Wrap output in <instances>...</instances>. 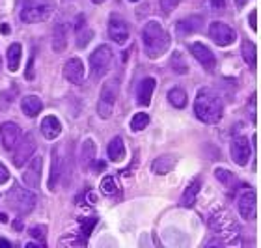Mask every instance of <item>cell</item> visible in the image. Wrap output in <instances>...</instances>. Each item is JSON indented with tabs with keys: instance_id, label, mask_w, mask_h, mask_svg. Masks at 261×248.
<instances>
[{
	"instance_id": "4dcf8cb0",
	"label": "cell",
	"mask_w": 261,
	"mask_h": 248,
	"mask_svg": "<svg viewBox=\"0 0 261 248\" xmlns=\"http://www.w3.org/2000/svg\"><path fill=\"white\" fill-rule=\"evenodd\" d=\"M170 65H172V71L177 73V75H187V73H189V65H187V62L183 60L181 53H174V56L170 60Z\"/></svg>"
},
{
	"instance_id": "ffe728a7",
	"label": "cell",
	"mask_w": 261,
	"mask_h": 248,
	"mask_svg": "<svg viewBox=\"0 0 261 248\" xmlns=\"http://www.w3.org/2000/svg\"><path fill=\"white\" fill-rule=\"evenodd\" d=\"M41 133L47 140H55L58 138L62 133V123L60 119L56 118V116H47V118L41 121Z\"/></svg>"
},
{
	"instance_id": "4fadbf2b",
	"label": "cell",
	"mask_w": 261,
	"mask_h": 248,
	"mask_svg": "<svg viewBox=\"0 0 261 248\" xmlns=\"http://www.w3.org/2000/svg\"><path fill=\"white\" fill-rule=\"evenodd\" d=\"M191 53H192V56H194V58L200 62V65L207 71V73H213V71H215L217 60H215V54H213V51L209 49L207 45H203V43H192L191 45Z\"/></svg>"
},
{
	"instance_id": "d590c367",
	"label": "cell",
	"mask_w": 261,
	"mask_h": 248,
	"mask_svg": "<svg viewBox=\"0 0 261 248\" xmlns=\"http://www.w3.org/2000/svg\"><path fill=\"white\" fill-rule=\"evenodd\" d=\"M30 237H32V239H38L39 244H43V246H45L47 228H45V226H34V228H30Z\"/></svg>"
},
{
	"instance_id": "603a6c76",
	"label": "cell",
	"mask_w": 261,
	"mask_h": 248,
	"mask_svg": "<svg viewBox=\"0 0 261 248\" xmlns=\"http://www.w3.org/2000/svg\"><path fill=\"white\" fill-rule=\"evenodd\" d=\"M200 189H201V179L200 178L192 179L191 185L187 187V190L183 192V196H181V205H183V207H192Z\"/></svg>"
},
{
	"instance_id": "7402d4cb",
	"label": "cell",
	"mask_w": 261,
	"mask_h": 248,
	"mask_svg": "<svg viewBox=\"0 0 261 248\" xmlns=\"http://www.w3.org/2000/svg\"><path fill=\"white\" fill-rule=\"evenodd\" d=\"M175 168V157L174 155H163L157 157L151 164L153 173H159V176H164V173H170Z\"/></svg>"
},
{
	"instance_id": "6da1fadb",
	"label": "cell",
	"mask_w": 261,
	"mask_h": 248,
	"mask_svg": "<svg viewBox=\"0 0 261 248\" xmlns=\"http://www.w3.org/2000/svg\"><path fill=\"white\" fill-rule=\"evenodd\" d=\"M224 107L222 99L211 88H201L194 101V114L196 118L203 123H218L222 118Z\"/></svg>"
},
{
	"instance_id": "1f68e13d",
	"label": "cell",
	"mask_w": 261,
	"mask_h": 248,
	"mask_svg": "<svg viewBox=\"0 0 261 248\" xmlns=\"http://www.w3.org/2000/svg\"><path fill=\"white\" fill-rule=\"evenodd\" d=\"M149 125V114L146 112H138L133 116V119H130V129L133 131H144Z\"/></svg>"
},
{
	"instance_id": "5bb4252c",
	"label": "cell",
	"mask_w": 261,
	"mask_h": 248,
	"mask_svg": "<svg viewBox=\"0 0 261 248\" xmlns=\"http://www.w3.org/2000/svg\"><path fill=\"white\" fill-rule=\"evenodd\" d=\"M257 200H256V192L254 190H246L245 194L239 198V215L245 218V220H254L256 218V207H257Z\"/></svg>"
},
{
	"instance_id": "d4e9b609",
	"label": "cell",
	"mask_w": 261,
	"mask_h": 248,
	"mask_svg": "<svg viewBox=\"0 0 261 248\" xmlns=\"http://www.w3.org/2000/svg\"><path fill=\"white\" fill-rule=\"evenodd\" d=\"M241 54H243V58H245L246 65L250 67V69H256L257 65V51H256V45L252 43V41H243L241 45Z\"/></svg>"
},
{
	"instance_id": "b9f144b4",
	"label": "cell",
	"mask_w": 261,
	"mask_h": 248,
	"mask_svg": "<svg viewBox=\"0 0 261 248\" xmlns=\"http://www.w3.org/2000/svg\"><path fill=\"white\" fill-rule=\"evenodd\" d=\"M0 246H2V248H11V243H10V241H6V239L0 237Z\"/></svg>"
},
{
	"instance_id": "ba28073f",
	"label": "cell",
	"mask_w": 261,
	"mask_h": 248,
	"mask_svg": "<svg viewBox=\"0 0 261 248\" xmlns=\"http://www.w3.org/2000/svg\"><path fill=\"white\" fill-rule=\"evenodd\" d=\"M209 38L218 45V47H229L237 39V34L229 24L222 21H213L209 24Z\"/></svg>"
},
{
	"instance_id": "4316f807",
	"label": "cell",
	"mask_w": 261,
	"mask_h": 248,
	"mask_svg": "<svg viewBox=\"0 0 261 248\" xmlns=\"http://www.w3.org/2000/svg\"><path fill=\"white\" fill-rule=\"evenodd\" d=\"M21 54H22V47L19 43H11L8 47V69L11 73H15L21 65Z\"/></svg>"
},
{
	"instance_id": "44dd1931",
	"label": "cell",
	"mask_w": 261,
	"mask_h": 248,
	"mask_svg": "<svg viewBox=\"0 0 261 248\" xmlns=\"http://www.w3.org/2000/svg\"><path fill=\"white\" fill-rule=\"evenodd\" d=\"M107 153H109V159L112 162H121V161H123V159H125V155H127L123 138H121V136H114V138L110 140Z\"/></svg>"
},
{
	"instance_id": "e0dca14e",
	"label": "cell",
	"mask_w": 261,
	"mask_h": 248,
	"mask_svg": "<svg viewBox=\"0 0 261 248\" xmlns=\"http://www.w3.org/2000/svg\"><path fill=\"white\" fill-rule=\"evenodd\" d=\"M153 90H155V79H151V77L142 79L138 88H136V103L142 105V107H147L151 103Z\"/></svg>"
},
{
	"instance_id": "3957f363",
	"label": "cell",
	"mask_w": 261,
	"mask_h": 248,
	"mask_svg": "<svg viewBox=\"0 0 261 248\" xmlns=\"http://www.w3.org/2000/svg\"><path fill=\"white\" fill-rule=\"evenodd\" d=\"M209 226H211L213 232L220 237V241L226 244L237 243V239H239V235H241L239 222L235 220L233 215H231L228 209H224V207L217 209L209 216Z\"/></svg>"
},
{
	"instance_id": "f6af8a7d",
	"label": "cell",
	"mask_w": 261,
	"mask_h": 248,
	"mask_svg": "<svg viewBox=\"0 0 261 248\" xmlns=\"http://www.w3.org/2000/svg\"><path fill=\"white\" fill-rule=\"evenodd\" d=\"M92 2H93V4H103L105 0H92Z\"/></svg>"
},
{
	"instance_id": "5b68a950",
	"label": "cell",
	"mask_w": 261,
	"mask_h": 248,
	"mask_svg": "<svg viewBox=\"0 0 261 248\" xmlns=\"http://www.w3.org/2000/svg\"><path fill=\"white\" fill-rule=\"evenodd\" d=\"M6 200H8V205L15 211L17 215H27V213H30L34 209V205H36L34 192L22 189L19 183H13L11 190H8V194H6Z\"/></svg>"
},
{
	"instance_id": "74e56055",
	"label": "cell",
	"mask_w": 261,
	"mask_h": 248,
	"mask_svg": "<svg viewBox=\"0 0 261 248\" xmlns=\"http://www.w3.org/2000/svg\"><path fill=\"white\" fill-rule=\"evenodd\" d=\"M34 58H36V56H30V60H28V65H27V73H24V77H27L28 81H32L34 79Z\"/></svg>"
},
{
	"instance_id": "e575fe53",
	"label": "cell",
	"mask_w": 261,
	"mask_h": 248,
	"mask_svg": "<svg viewBox=\"0 0 261 248\" xmlns=\"http://www.w3.org/2000/svg\"><path fill=\"white\" fill-rule=\"evenodd\" d=\"M215 178L222 185H226V187H231V185L235 183V176L229 172V170H226V168H217V170H215Z\"/></svg>"
},
{
	"instance_id": "ab89813d",
	"label": "cell",
	"mask_w": 261,
	"mask_h": 248,
	"mask_svg": "<svg viewBox=\"0 0 261 248\" xmlns=\"http://www.w3.org/2000/svg\"><path fill=\"white\" fill-rule=\"evenodd\" d=\"M8 179H10V172H8V168L0 162V185L8 183Z\"/></svg>"
},
{
	"instance_id": "7bdbcfd3",
	"label": "cell",
	"mask_w": 261,
	"mask_h": 248,
	"mask_svg": "<svg viewBox=\"0 0 261 248\" xmlns=\"http://www.w3.org/2000/svg\"><path fill=\"white\" fill-rule=\"evenodd\" d=\"M246 2H248V0H235V6H237V8H243Z\"/></svg>"
},
{
	"instance_id": "cb8c5ba5",
	"label": "cell",
	"mask_w": 261,
	"mask_h": 248,
	"mask_svg": "<svg viewBox=\"0 0 261 248\" xmlns=\"http://www.w3.org/2000/svg\"><path fill=\"white\" fill-rule=\"evenodd\" d=\"M21 107H22V112L27 114V116H30V118H34V116H38L41 112L43 103H41V99L38 95H27V97L22 99Z\"/></svg>"
},
{
	"instance_id": "30bf717a",
	"label": "cell",
	"mask_w": 261,
	"mask_h": 248,
	"mask_svg": "<svg viewBox=\"0 0 261 248\" xmlns=\"http://www.w3.org/2000/svg\"><path fill=\"white\" fill-rule=\"evenodd\" d=\"M41 170H43V159L41 157H32L24 173H22V183L27 185L28 189L38 190L39 185H41Z\"/></svg>"
},
{
	"instance_id": "7a4b0ae2",
	"label": "cell",
	"mask_w": 261,
	"mask_h": 248,
	"mask_svg": "<svg viewBox=\"0 0 261 248\" xmlns=\"http://www.w3.org/2000/svg\"><path fill=\"white\" fill-rule=\"evenodd\" d=\"M142 41H144V49L146 54L151 60L163 56L170 47V36L163 28V24L157 21L146 22V27L142 30Z\"/></svg>"
},
{
	"instance_id": "bcb514c9",
	"label": "cell",
	"mask_w": 261,
	"mask_h": 248,
	"mask_svg": "<svg viewBox=\"0 0 261 248\" xmlns=\"http://www.w3.org/2000/svg\"><path fill=\"white\" fill-rule=\"evenodd\" d=\"M130 2H136V0H130Z\"/></svg>"
},
{
	"instance_id": "d6a6232c",
	"label": "cell",
	"mask_w": 261,
	"mask_h": 248,
	"mask_svg": "<svg viewBox=\"0 0 261 248\" xmlns=\"http://www.w3.org/2000/svg\"><path fill=\"white\" fill-rule=\"evenodd\" d=\"M95 224H97V218H95V216L82 218V220H81V239L84 241V243L90 239V235H92V230L95 228Z\"/></svg>"
},
{
	"instance_id": "484cf974",
	"label": "cell",
	"mask_w": 261,
	"mask_h": 248,
	"mask_svg": "<svg viewBox=\"0 0 261 248\" xmlns=\"http://www.w3.org/2000/svg\"><path fill=\"white\" fill-rule=\"evenodd\" d=\"M62 172V159L58 150H53V166H50V178H49V190H56V183L60 179Z\"/></svg>"
},
{
	"instance_id": "8992f818",
	"label": "cell",
	"mask_w": 261,
	"mask_h": 248,
	"mask_svg": "<svg viewBox=\"0 0 261 248\" xmlns=\"http://www.w3.org/2000/svg\"><path fill=\"white\" fill-rule=\"evenodd\" d=\"M118 93H120V81L118 79H109L101 88V95H99V116L103 119H109L112 116L114 105L118 101Z\"/></svg>"
},
{
	"instance_id": "277c9868",
	"label": "cell",
	"mask_w": 261,
	"mask_h": 248,
	"mask_svg": "<svg viewBox=\"0 0 261 248\" xmlns=\"http://www.w3.org/2000/svg\"><path fill=\"white\" fill-rule=\"evenodd\" d=\"M56 8V0H24L21 10L22 22H41L47 21Z\"/></svg>"
},
{
	"instance_id": "ac0fdd59",
	"label": "cell",
	"mask_w": 261,
	"mask_h": 248,
	"mask_svg": "<svg viewBox=\"0 0 261 248\" xmlns=\"http://www.w3.org/2000/svg\"><path fill=\"white\" fill-rule=\"evenodd\" d=\"M67 39H69V27H67V22H56L55 28H53V49L56 53H62L67 47Z\"/></svg>"
},
{
	"instance_id": "f1b7e54d",
	"label": "cell",
	"mask_w": 261,
	"mask_h": 248,
	"mask_svg": "<svg viewBox=\"0 0 261 248\" xmlns=\"http://www.w3.org/2000/svg\"><path fill=\"white\" fill-rule=\"evenodd\" d=\"M200 17H189V19H183V21L177 22V30L181 34H192L196 30H200Z\"/></svg>"
},
{
	"instance_id": "d6986e66",
	"label": "cell",
	"mask_w": 261,
	"mask_h": 248,
	"mask_svg": "<svg viewBox=\"0 0 261 248\" xmlns=\"http://www.w3.org/2000/svg\"><path fill=\"white\" fill-rule=\"evenodd\" d=\"M75 30H76V47H79V49H84V47H86L93 38V30L86 27V22H84V15H79L76 24H75Z\"/></svg>"
},
{
	"instance_id": "8d00e7d4",
	"label": "cell",
	"mask_w": 261,
	"mask_h": 248,
	"mask_svg": "<svg viewBox=\"0 0 261 248\" xmlns=\"http://www.w3.org/2000/svg\"><path fill=\"white\" fill-rule=\"evenodd\" d=\"M177 4H179V0H161V10L168 15V13H172L177 8Z\"/></svg>"
},
{
	"instance_id": "f546056e",
	"label": "cell",
	"mask_w": 261,
	"mask_h": 248,
	"mask_svg": "<svg viewBox=\"0 0 261 248\" xmlns=\"http://www.w3.org/2000/svg\"><path fill=\"white\" fill-rule=\"evenodd\" d=\"M81 159L84 166H92V162L95 161V144H93V140H86L82 144Z\"/></svg>"
},
{
	"instance_id": "60d3db41",
	"label": "cell",
	"mask_w": 261,
	"mask_h": 248,
	"mask_svg": "<svg viewBox=\"0 0 261 248\" xmlns=\"http://www.w3.org/2000/svg\"><path fill=\"white\" fill-rule=\"evenodd\" d=\"M248 22H250L252 30H257V10H254L250 13V19H248Z\"/></svg>"
},
{
	"instance_id": "83f0119b",
	"label": "cell",
	"mask_w": 261,
	"mask_h": 248,
	"mask_svg": "<svg viewBox=\"0 0 261 248\" xmlns=\"http://www.w3.org/2000/svg\"><path fill=\"white\" fill-rule=\"evenodd\" d=\"M187 93L185 90H181V88H172L168 92V101L172 107L175 108H185L187 107Z\"/></svg>"
},
{
	"instance_id": "9a60e30c",
	"label": "cell",
	"mask_w": 261,
	"mask_h": 248,
	"mask_svg": "<svg viewBox=\"0 0 261 248\" xmlns=\"http://www.w3.org/2000/svg\"><path fill=\"white\" fill-rule=\"evenodd\" d=\"M0 135H2V144L8 151H11L15 147V144L21 138V127L15 121H6L0 127Z\"/></svg>"
},
{
	"instance_id": "2e32d148",
	"label": "cell",
	"mask_w": 261,
	"mask_h": 248,
	"mask_svg": "<svg viewBox=\"0 0 261 248\" xmlns=\"http://www.w3.org/2000/svg\"><path fill=\"white\" fill-rule=\"evenodd\" d=\"M64 77L71 84H82L84 81V65L79 58H71L64 65Z\"/></svg>"
},
{
	"instance_id": "9c48e42d",
	"label": "cell",
	"mask_w": 261,
	"mask_h": 248,
	"mask_svg": "<svg viewBox=\"0 0 261 248\" xmlns=\"http://www.w3.org/2000/svg\"><path fill=\"white\" fill-rule=\"evenodd\" d=\"M15 153H13V164L17 168H22L27 164V161H30L34 155V151H36V140H34V136L30 133L19 138V142L15 144Z\"/></svg>"
},
{
	"instance_id": "836d02e7",
	"label": "cell",
	"mask_w": 261,
	"mask_h": 248,
	"mask_svg": "<svg viewBox=\"0 0 261 248\" xmlns=\"http://www.w3.org/2000/svg\"><path fill=\"white\" fill-rule=\"evenodd\" d=\"M101 192L107 196H114L116 192H118V183H116L114 176H107V178H103V181H101Z\"/></svg>"
},
{
	"instance_id": "52a82bcc",
	"label": "cell",
	"mask_w": 261,
	"mask_h": 248,
	"mask_svg": "<svg viewBox=\"0 0 261 248\" xmlns=\"http://www.w3.org/2000/svg\"><path fill=\"white\" fill-rule=\"evenodd\" d=\"M112 60H114V51H112V47H110V45H99L97 49L92 53V56H90L92 75L95 77V79H101V77L109 71Z\"/></svg>"
},
{
	"instance_id": "f35d334b",
	"label": "cell",
	"mask_w": 261,
	"mask_h": 248,
	"mask_svg": "<svg viewBox=\"0 0 261 248\" xmlns=\"http://www.w3.org/2000/svg\"><path fill=\"white\" fill-rule=\"evenodd\" d=\"M209 2H211L213 11H224V8H226V0H209Z\"/></svg>"
},
{
	"instance_id": "7c38bea8",
	"label": "cell",
	"mask_w": 261,
	"mask_h": 248,
	"mask_svg": "<svg viewBox=\"0 0 261 248\" xmlns=\"http://www.w3.org/2000/svg\"><path fill=\"white\" fill-rule=\"evenodd\" d=\"M109 36L112 41H116L118 45L127 43L129 39V24L123 17L120 15H112L109 21Z\"/></svg>"
},
{
	"instance_id": "ee69618b",
	"label": "cell",
	"mask_w": 261,
	"mask_h": 248,
	"mask_svg": "<svg viewBox=\"0 0 261 248\" xmlns=\"http://www.w3.org/2000/svg\"><path fill=\"white\" fill-rule=\"evenodd\" d=\"M0 222H8V216L4 213H0Z\"/></svg>"
},
{
	"instance_id": "8fae6325",
	"label": "cell",
	"mask_w": 261,
	"mask_h": 248,
	"mask_svg": "<svg viewBox=\"0 0 261 248\" xmlns=\"http://www.w3.org/2000/svg\"><path fill=\"white\" fill-rule=\"evenodd\" d=\"M231 159L233 162H237L239 166H246L248 161H250V155H252V147H250V140L246 138V136H237L233 142H231Z\"/></svg>"
}]
</instances>
